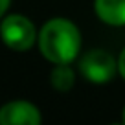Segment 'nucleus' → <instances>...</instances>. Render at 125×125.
<instances>
[{
	"label": "nucleus",
	"instance_id": "1",
	"mask_svg": "<svg viewBox=\"0 0 125 125\" xmlns=\"http://www.w3.org/2000/svg\"><path fill=\"white\" fill-rule=\"evenodd\" d=\"M37 46L52 64L72 62L81 52V31L70 19L55 17L42 24L37 35Z\"/></svg>",
	"mask_w": 125,
	"mask_h": 125
},
{
	"label": "nucleus",
	"instance_id": "8",
	"mask_svg": "<svg viewBox=\"0 0 125 125\" xmlns=\"http://www.w3.org/2000/svg\"><path fill=\"white\" fill-rule=\"evenodd\" d=\"M9 6H11V0H0V19L8 13Z\"/></svg>",
	"mask_w": 125,
	"mask_h": 125
},
{
	"label": "nucleus",
	"instance_id": "6",
	"mask_svg": "<svg viewBox=\"0 0 125 125\" xmlns=\"http://www.w3.org/2000/svg\"><path fill=\"white\" fill-rule=\"evenodd\" d=\"M50 83L55 90L59 92H66L75 85V72L70 66V62H62V64H53L50 72Z\"/></svg>",
	"mask_w": 125,
	"mask_h": 125
},
{
	"label": "nucleus",
	"instance_id": "9",
	"mask_svg": "<svg viewBox=\"0 0 125 125\" xmlns=\"http://www.w3.org/2000/svg\"><path fill=\"white\" fill-rule=\"evenodd\" d=\"M121 121L125 123V107H123V110H121Z\"/></svg>",
	"mask_w": 125,
	"mask_h": 125
},
{
	"label": "nucleus",
	"instance_id": "3",
	"mask_svg": "<svg viewBox=\"0 0 125 125\" xmlns=\"http://www.w3.org/2000/svg\"><path fill=\"white\" fill-rule=\"evenodd\" d=\"M79 72L94 85H105L118 74V61L107 50H90L79 61Z\"/></svg>",
	"mask_w": 125,
	"mask_h": 125
},
{
	"label": "nucleus",
	"instance_id": "7",
	"mask_svg": "<svg viewBox=\"0 0 125 125\" xmlns=\"http://www.w3.org/2000/svg\"><path fill=\"white\" fill-rule=\"evenodd\" d=\"M118 74L121 75V79L125 81V46H123V50L120 52V55H118Z\"/></svg>",
	"mask_w": 125,
	"mask_h": 125
},
{
	"label": "nucleus",
	"instance_id": "4",
	"mask_svg": "<svg viewBox=\"0 0 125 125\" xmlns=\"http://www.w3.org/2000/svg\"><path fill=\"white\" fill-rule=\"evenodd\" d=\"M42 114L33 103L15 99L0 107V125H39Z\"/></svg>",
	"mask_w": 125,
	"mask_h": 125
},
{
	"label": "nucleus",
	"instance_id": "2",
	"mask_svg": "<svg viewBox=\"0 0 125 125\" xmlns=\"http://www.w3.org/2000/svg\"><path fill=\"white\" fill-rule=\"evenodd\" d=\"M37 31L35 24L28 17L11 13L6 15L0 22V39L9 50L13 52H28L37 42Z\"/></svg>",
	"mask_w": 125,
	"mask_h": 125
},
{
	"label": "nucleus",
	"instance_id": "5",
	"mask_svg": "<svg viewBox=\"0 0 125 125\" xmlns=\"http://www.w3.org/2000/svg\"><path fill=\"white\" fill-rule=\"evenodd\" d=\"M94 13L107 26H125V0H94Z\"/></svg>",
	"mask_w": 125,
	"mask_h": 125
}]
</instances>
